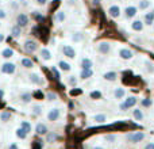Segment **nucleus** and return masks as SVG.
<instances>
[{
  "label": "nucleus",
  "instance_id": "09e8293b",
  "mask_svg": "<svg viewBox=\"0 0 154 149\" xmlns=\"http://www.w3.org/2000/svg\"><path fill=\"white\" fill-rule=\"evenodd\" d=\"M3 96H4V91H3V90H2V88H0V99H2V98H3Z\"/></svg>",
  "mask_w": 154,
  "mask_h": 149
},
{
  "label": "nucleus",
  "instance_id": "a211bd4d",
  "mask_svg": "<svg viewBox=\"0 0 154 149\" xmlns=\"http://www.w3.org/2000/svg\"><path fill=\"white\" fill-rule=\"evenodd\" d=\"M19 99H20L22 103H30L32 99V95L30 92H22L20 95H19Z\"/></svg>",
  "mask_w": 154,
  "mask_h": 149
},
{
  "label": "nucleus",
  "instance_id": "4c0bfd02",
  "mask_svg": "<svg viewBox=\"0 0 154 149\" xmlns=\"http://www.w3.org/2000/svg\"><path fill=\"white\" fill-rule=\"evenodd\" d=\"M46 99H48V100H50V102H54V100H57V99H58V96H57L56 92H48V94H46Z\"/></svg>",
  "mask_w": 154,
  "mask_h": 149
},
{
  "label": "nucleus",
  "instance_id": "6e6552de",
  "mask_svg": "<svg viewBox=\"0 0 154 149\" xmlns=\"http://www.w3.org/2000/svg\"><path fill=\"white\" fill-rule=\"evenodd\" d=\"M137 12H138V7H135V5H128L125 8V16L127 19H133L137 15Z\"/></svg>",
  "mask_w": 154,
  "mask_h": 149
},
{
  "label": "nucleus",
  "instance_id": "1a4fd4ad",
  "mask_svg": "<svg viewBox=\"0 0 154 149\" xmlns=\"http://www.w3.org/2000/svg\"><path fill=\"white\" fill-rule=\"evenodd\" d=\"M16 24H18L19 27H26L27 24H29V16H27L26 14H19V15L16 16Z\"/></svg>",
  "mask_w": 154,
  "mask_h": 149
},
{
  "label": "nucleus",
  "instance_id": "393cba45",
  "mask_svg": "<svg viewBox=\"0 0 154 149\" xmlns=\"http://www.w3.org/2000/svg\"><path fill=\"white\" fill-rule=\"evenodd\" d=\"M133 117H134V119H137V121H142L143 119V113H142L141 109H134L133 110Z\"/></svg>",
  "mask_w": 154,
  "mask_h": 149
},
{
  "label": "nucleus",
  "instance_id": "79ce46f5",
  "mask_svg": "<svg viewBox=\"0 0 154 149\" xmlns=\"http://www.w3.org/2000/svg\"><path fill=\"white\" fill-rule=\"evenodd\" d=\"M51 72L54 73V76H56L57 79H60V72L57 71V68H56V67H51Z\"/></svg>",
  "mask_w": 154,
  "mask_h": 149
},
{
  "label": "nucleus",
  "instance_id": "37998d69",
  "mask_svg": "<svg viewBox=\"0 0 154 149\" xmlns=\"http://www.w3.org/2000/svg\"><path fill=\"white\" fill-rule=\"evenodd\" d=\"M5 16H7V12H5L3 8H0V19H4Z\"/></svg>",
  "mask_w": 154,
  "mask_h": 149
},
{
  "label": "nucleus",
  "instance_id": "7c9ffc66",
  "mask_svg": "<svg viewBox=\"0 0 154 149\" xmlns=\"http://www.w3.org/2000/svg\"><path fill=\"white\" fill-rule=\"evenodd\" d=\"M65 19H66V14H65L64 11H58V12L56 14V22H58V23H62Z\"/></svg>",
  "mask_w": 154,
  "mask_h": 149
},
{
  "label": "nucleus",
  "instance_id": "a878e982",
  "mask_svg": "<svg viewBox=\"0 0 154 149\" xmlns=\"http://www.w3.org/2000/svg\"><path fill=\"white\" fill-rule=\"evenodd\" d=\"M20 34H22V27H19L18 24H16V26H14L12 29H11V35H12L14 38L20 37Z\"/></svg>",
  "mask_w": 154,
  "mask_h": 149
},
{
  "label": "nucleus",
  "instance_id": "2eb2a0df",
  "mask_svg": "<svg viewBox=\"0 0 154 149\" xmlns=\"http://www.w3.org/2000/svg\"><path fill=\"white\" fill-rule=\"evenodd\" d=\"M80 67H81V69H92L93 62H92V60H91V59H87V57H85V59L81 60Z\"/></svg>",
  "mask_w": 154,
  "mask_h": 149
},
{
  "label": "nucleus",
  "instance_id": "a18cd8bd",
  "mask_svg": "<svg viewBox=\"0 0 154 149\" xmlns=\"http://www.w3.org/2000/svg\"><path fill=\"white\" fill-rule=\"evenodd\" d=\"M35 3L39 4V5H45L46 3H48V0H35Z\"/></svg>",
  "mask_w": 154,
  "mask_h": 149
},
{
  "label": "nucleus",
  "instance_id": "cd10ccee",
  "mask_svg": "<svg viewBox=\"0 0 154 149\" xmlns=\"http://www.w3.org/2000/svg\"><path fill=\"white\" fill-rule=\"evenodd\" d=\"M56 140H58V134L54 133V132H50V133L48 132V134H46V141L51 144V142H54Z\"/></svg>",
  "mask_w": 154,
  "mask_h": 149
},
{
  "label": "nucleus",
  "instance_id": "412c9836",
  "mask_svg": "<svg viewBox=\"0 0 154 149\" xmlns=\"http://www.w3.org/2000/svg\"><path fill=\"white\" fill-rule=\"evenodd\" d=\"M131 29H133L134 31H142V30H143V22L142 21H134L133 23H131Z\"/></svg>",
  "mask_w": 154,
  "mask_h": 149
},
{
  "label": "nucleus",
  "instance_id": "0eeeda50",
  "mask_svg": "<svg viewBox=\"0 0 154 149\" xmlns=\"http://www.w3.org/2000/svg\"><path fill=\"white\" fill-rule=\"evenodd\" d=\"M62 53H64V56L68 57V59H75L76 57V50L70 45H64L62 46Z\"/></svg>",
  "mask_w": 154,
  "mask_h": 149
},
{
  "label": "nucleus",
  "instance_id": "58836bf2",
  "mask_svg": "<svg viewBox=\"0 0 154 149\" xmlns=\"http://www.w3.org/2000/svg\"><path fill=\"white\" fill-rule=\"evenodd\" d=\"M145 65H146V71L149 73H153L154 72V64H153L152 61H146V62H145Z\"/></svg>",
  "mask_w": 154,
  "mask_h": 149
},
{
  "label": "nucleus",
  "instance_id": "3c124183",
  "mask_svg": "<svg viewBox=\"0 0 154 149\" xmlns=\"http://www.w3.org/2000/svg\"><path fill=\"white\" fill-rule=\"evenodd\" d=\"M93 149H104V148H103V147H95Z\"/></svg>",
  "mask_w": 154,
  "mask_h": 149
},
{
  "label": "nucleus",
  "instance_id": "4be33fe9",
  "mask_svg": "<svg viewBox=\"0 0 154 149\" xmlns=\"http://www.w3.org/2000/svg\"><path fill=\"white\" fill-rule=\"evenodd\" d=\"M27 132L24 130V129H22V128H18L16 129V132H15V136L18 137V138H20V140H26L27 138Z\"/></svg>",
  "mask_w": 154,
  "mask_h": 149
},
{
  "label": "nucleus",
  "instance_id": "603ef678",
  "mask_svg": "<svg viewBox=\"0 0 154 149\" xmlns=\"http://www.w3.org/2000/svg\"><path fill=\"white\" fill-rule=\"evenodd\" d=\"M153 27H154V23H153Z\"/></svg>",
  "mask_w": 154,
  "mask_h": 149
},
{
  "label": "nucleus",
  "instance_id": "de8ad7c7",
  "mask_svg": "<svg viewBox=\"0 0 154 149\" xmlns=\"http://www.w3.org/2000/svg\"><path fill=\"white\" fill-rule=\"evenodd\" d=\"M99 3H100V0H92V4L93 5H97Z\"/></svg>",
  "mask_w": 154,
  "mask_h": 149
},
{
  "label": "nucleus",
  "instance_id": "2f4dec72",
  "mask_svg": "<svg viewBox=\"0 0 154 149\" xmlns=\"http://www.w3.org/2000/svg\"><path fill=\"white\" fill-rule=\"evenodd\" d=\"M2 56L4 57V59H11V57L14 56V49H11V48H5L4 50L2 52Z\"/></svg>",
  "mask_w": 154,
  "mask_h": 149
},
{
  "label": "nucleus",
  "instance_id": "7ed1b4c3",
  "mask_svg": "<svg viewBox=\"0 0 154 149\" xmlns=\"http://www.w3.org/2000/svg\"><path fill=\"white\" fill-rule=\"evenodd\" d=\"M23 48L27 53H34V52H37V49H38V43L35 42L34 40H27V41H24Z\"/></svg>",
  "mask_w": 154,
  "mask_h": 149
},
{
  "label": "nucleus",
  "instance_id": "c756f323",
  "mask_svg": "<svg viewBox=\"0 0 154 149\" xmlns=\"http://www.w3.org/2000/svg\"><path fill=\"white\" fill-rule=\"evenodd\" d=\"M93 121H95L96 123H104L107 121V115L106 114H97L93 117Z\"/></svg>",
  "mask_w": 154,
  "mask_h": 149
},
{
  "label": "nucleus",
  "instance_id": "5701e85b",
  "mask_svg": "<svg viewBox=\"0 0 154 149\" xmlns=\"http://www.w3.org/2000/svg\"><path fill=\"white\" fill-rule=\"evenodd\" d=\"M150 4H152V2H150V0H139V3H138V10H142V11L147 10V8L150 7Z\"/></svg>",
  "mask_w": 154,
  "mask_h": 149
},
{
  "label": "nucleus",
  "instance_id": "f03ea898",
  "mask_svg": "<svg viewBox=\"0 0 154 149\" xmlns=\"http://www.w3.org/2000/svg\"><path fill=\"white\" fill-rule=\"evenodd\" d=\"M137 98L135 96H128L127 99H126L123 103H120V106H119V109L122 110V111H126L127 109H130V107H134L137 104Z\"/></svg>",
  "mask_w": 154,
  "mask_h": 149
},
{
  "label": "nucleus",
  "instance_id": "f704fd0d",
  "mask_svg": "<svg viewBox=\"0 0 154 149\" xmlns=\"http://www.w3.org/2000/svg\"><path fill=\"white\" fill-rule=\"evenodd\" d=\"M31 110H32V114L34 115H41L42 114V106H39V104H34Z\"/></svg>",
  "mask_w": 154,
  "mask_h": 149
},
{
  "label": "nucleus",
  "instance_id": "39448f33",
  "mask_svg": "<svg viewBox=\"0 0 154 149\" xmlns=\"http://www.w3.org/2000/svg\"><path fill=\"white\" fill-rule=\"evenodd\" d=\"M15 69H16V67L14 62H4L2 65V73H4V74H12L15 72Z\"/></svg>",
  "mask_w": 154,
  "mask_h": 149
},
{
  "label": "nucleus",
  "instance_id": "aec40b11",
  "mask_svg": "<svg viewBox=\"0 0 154 149\" xmlns=\"http://www.w3.org/2000/svg\"><path fill=\"white\" fill-rule=\"evenodd\" d=\"M92 76H93L92 69H81V72H80V79H82V80H87Z\"/></svg>",
  "mask_w": 154,
  "mask_h": 149
},
{
  "label": "nucleus",
  "instance_id": "f3484780",
  "mask_svg": "<svg viewBox=\"0 0 154 149\" xmlns=\"http://www.w3.org/2000/svg\"><path fill=\"white\" fill-rule=\"evenodd\" d=\"M125 95H126V90H125V88H122V87L115 88V91H114L115 99H123V98H125Z\"/></svg>",
  "mask_w": 154,
  "mask_h": 149
},
{
  "label": "nucleus",
  "instance_id": "ea45409f",
  "mask_svg": "<svg viewBox=\"0 0 154 149\" xmlns=\"http://www.w3.org/2000/svg\"><path fill=\"white\" fill-rule=\"evenodd\" d=\"M141 104L143 107H150V106H152V100H150L149 98H145V99H142V100H141Z\"/></svg>",
  "mask_w": 154,
  "mask_h": 149
},
{
  "label": "nucleus",
  "instance_id": "8fccbe9b",
  "mask_svg": "<svg viewBox=\"0 0 154 149\" xmlns=\"http://www.w3.org/2000/svg\"><path fill=\"white\" fill-rule=\"evenodd\" d=\"M4 41V34H0V43Z\"/></svg>",
  "mask_w": 154,
  "mask_h": 149
},
{
  "label": "nucleus",
  "instance_id": "ddd939ff",
  "mask_svg": "<svg viewBox=\"0 0 154 149\" xmlns=\"http://www.w3.org/2000/svg\"><path fill=\"white\" fill-rule=\"evenodd\" d=\"M143 22L145 24H147V26H152V24L154 23V10H152L150 12L145 14L143 15Z\"/></svg>",
  "mask_w": 154,
  "mask_h": 149
},
{
  "label": "nucleus",
  "instance_id": "6ab92c4d",
  "mask_svg": "<svg viewBox=\"0 0 154 149\" xmlns=\"http://www.w3.org/2000/svg\"><path fill=\"white\" fill-rule=\"evenodd\" d=\"M11 118H12V115H11L10 111H2L0 113V122L2 123H7Z\"/></svg>",
  "mask_w": 154,
  "mask_h": 149
},
{
  "label": "nucleus",
  "instance_id": "5fc2aeb1",
  "mask_svg": "<svg viewBox=\"0 0 154 149\" xmlns=\"http://www.w3.org/2000/svg\"><path fill=\"white\" fill-rule=\"evenodd\" d=\"M0 24H2V23H0Z\"/></svg>",
  "mask_w": 154,
  "mask_h": 149
},
{
  "label": "nucleus",
  "instance_id": "f8f14e48",
  "mask_svg": "<svg viewBox=\"0 0 154 149\" xmlns=\"http://www.w3.org/2000/svg\"><path fill=\"white\" fill-rule=\"evenodd\" d=\"M108 14L111 18H119L120 16V7L119 5H111V7L108 8Z\"/></svg>",
  "mask_w": 154,
  "mask_h": 149
},
{
  "label": "nucleus",
  "instance_id": "4468645a",
  "mask_svg": "<svg viewBox=\"0 0 154 149\" xmlns=\"http://www.w3.org/2000/svg\"><path fill=\"white\" fill-rule=\"evenodd\" d=\"M29 79H30V81H31L32 84H35V85H41L43 83V80L41 79V76L38 73H30Z\"/></svg>",
  "mask_w": 154,
  "mask_h": 149
},
{
  "label": "nucleus",
  "instance_id": "473e14b6",
  "mask_svg": "<svg viewBox=\"0 0 154 149\" xmlns=\"http://www.w3.org/2000/svg\"><path fill=\"white\" fill-rule=\"evenodd\" d=\"M82 40H84V34H82V33H73L72 34L73 42H81Z\"/></svg>",
  "mask_w": 154,
  "mask_h": 149
},
{
  "label": "nucleus",
  "instance_id": "c03bdc74",
  "mask_svg": "<svg viewBox=\"0 0 154 149\" xmlns=\"http://www.w3.org/2000/svg\"><path fill=\"white\" fill-rule=\"evenodd\" d=\"M8 149H19V147H18V144H16V142H12V144L8 145Z\"/></svg>",
  "mask_w": 154,
  "mask_h": 149
},
{
  "label": "nucleus",
  "instance_id": "a19ab883",
  "mask_svg": "<svg viewBox=\"0 0 154 149\" xmlns=\"http://www.w3.org/2000/svg\"><path fill=\"white\" fill-rule=\"evenodd\" d=\"M68 83H69V85L75 87V85L77 84V79H76V76H69V77H68Z\"/></svg>",
  "mask_w": 154,
  "mask_h": 149
},
{
  "label": "nucleus",
  "instance_id": "864d4df0",
  "mask_svg": "<svg viewBox=\"0 0 154 149\" xmlns=\"http://www.w3.org/2000/svg\"><path fill=\"white\" fill-rule=\"evenodd\" d=\"M0 4H2V2H0Z\"/></svg>",
  "mask_w": 154,
  "mask_h": 149
},
{
  "label": "nucleus",
  "instance_id": "e433bc0d",
  "mask_svg": "<svg viewBox=\"0 0 154 149\" xmlns=\"http://www.w3.org/2000/svg\"><path fill=\"white\" fill-rule=\"evenodd\" d=\"M89 98L91 99H95V100L101 99V92H100V91H92V92L89 94Z\"/></svg>",
  "mask_w": 154,
  "mask_h": 149
},
{
  "label": "nucleus",
  "instance_id": "423d86ee",
  "mask_svg": "<svg viewBox=\"0 0 154 149\" xmlns=\"http://www.w3.org/2000/svg\"><path fill=\"white\" fill-rule=\"evenodd\" d=\"M60 117H61V111H60V109H51L50 111L48 113V121H50V122H56V121H58Z\"/></svg>",
  "mask_w": 154,
  "mask_h": 149
},
{
  "label": "nucleus",
  "instance_id": "f257e3e1",
  "mask_svg": "<svg viewBox=\"0 0 154 149\" xmlns=\"http://www.w3.org/2000/svg\"><path fill=\"white\" fill-rule=\"evenodd\" d=\"M145 137H146V134L143 132H133V133L126 136V140L130 144H139V142H142L145 140Z\"/></svg>",
  "mask_w": 154,
  "mask_h": 149
},
{
  "label": "nucleus",
  "instance_id": "9b49d317",
  "mask_svg": "<svg viewBox=\"0 0 154 149\" xmlns=\"http://www.w3.org/2000/svg\"><path fill=\"white\" fill-rule=\"evenodd\" d=\"M48 126L45 125V123L39 122L37 123V126H35V133L38 134V136H45V134H48Z\"/></svg>",
  "mask_w": 154,
  "mask_h": 149
},
{
  "label": "nucleus",
  "instance_id": "b1692460",
  "mask_svg": "<svg viewBox=\"0 0 154 149\" xmlns=\"http://www.w3.org/2000/svg\"><path fill=\"white\" fill-rule=\"evenodd\" d=\"M20 64H22V67L26 68V69H31V68L34 67V62H32L30 59H22Z\"/></svg>",
  "mask_w": 154,
  "mask_h": 149
},
{
  "label": "nucleus",
  "instance_id": "20e7f679",
  "mask_svg": "<svg viewBox=\"0 0 154 149\" xmlns=\"http://www.w3.org/2000/svg\"><path fill=\"white\" fill-rule=\"evenodd\" d=\"M97 52L100 54H108L111 52V45L107 41H101V42L97 43Z\"/></svg>",
  "mask_w": 154,
  "mask_h": 149
},
{
  "label": "nucleus",
  "instance_id": "49530a36",
  "mask_svg": "<svg viewBox=\"0 0 154 149\" xmlns=\"http://www.w3.org/2000/svg\"><path fill=\"white\" fill-rule=\"evenodd\" d=\"M145 149H154V142H149L145 145Z\"/></svg>",
  "mask_w": 154,
  "mask_h": 149
},
{
  "label": "nucleus",
  "instance_id": "bb28decb",
  "mask_svg": "<svg viewBox=\"0 0 154 149\" xmlns=\"http://www.w3.org/2000/svg\"><path fill=\"white\" fill-rule=\"evenodd\" d=\"M103 77H104V80H107V81H115L118 74H116V72H107V73H104Z\"/></svg>",
  "mask_w": 154,
  "mask_h": 149
},
{
  "label": "nucleus",
  "instance_id": "c85d7f7f",
  "mask_svg": "<svg viewBox=\"0 0 154 149\" xmlns=\"http://www.w3.org/2000/svg\"><path fill=\"white\" fill-rule=\"evenodd\" d=\"M58 67H60V69L64 71V72H69V71L72 69L70 64H68L66 61H60V62H58Z\"/></svg>",
  "mask_w": 154,
  "mask_h": 149
},
{
  "label": "nucleus",
  "instance_id": "c9c22d12",
  "mask_svg": "<svg viewBox=\"0 0 154 149\" xmlns=\"http://www.w3.org/2000/svg\"><path fill=\"white\" fill-rule=\"evenodd\" d=\"M104 140H106L107 142H109V144H112V142H115L118 140V136L116 134H107V136L104 137Z\"/></svg>",
  "mask_w": 154,
  "mask_h": 149
},
{
  "label": "nucleus",
  "instance_id": "dca6fc26",
  "mask_svg": "<svg viewBox=\"0 0 154 149\" xmlns=\"http://www.w3.org/2000/svg\"><path fill=\"white\" fill-rule=\"evenodd\" d=\"M39 56H41V59L45 60V61H49V60H51L50 50H49V49H46V48L41 49V50H39Z\"/></svg>",
  "mask_w": 154,
  "mask_h": 149
},
{
  "label": "nucleus",
  "instance_id": "9d476101",
  "mask_svg": "<svg viewBox=\"0 0 154 149\" xmlns=\"http://www.w3.org/2000/svg\"><path fill=\"white\" fill-rule=\"evenodd\" d=\"M119 57L120 59H123V60H130V59H133L134 57V53L130 50V49L123 48V49H120L119 50Z\"/></svg>",
  "mask_w": 154,
  "mask_h": 149
},
{
  "label": "nucleus",
  "instance_id": "72a5a7b5",
  "mask_svg": "<svg viewBox=\"0 0 154 149\" xmlns=\"http://www.w3.org/2000/svg\"><path fill=\"white\" fill-rule=\"evenodd\" d=\"M20 128L24 129L27 133H31V123H30L29 121H22V122H20Z\"/></svg>",
  "mask_w": 154,
  "mask_h": 149
}]
</instances>
